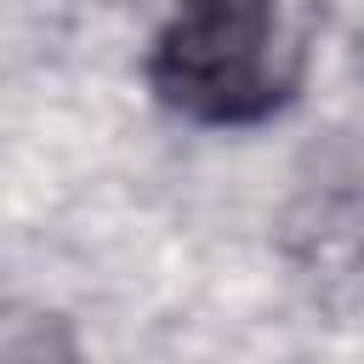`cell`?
<instances>
[{
  "instance_id": "6da1fadb",
  "label": "cell",
  "mask_w": 364,
  "mask_h": 364,
  "mask_svg": "<svg viewBox=\"0 0 364 364\" xmlns=\"http://www.w3.org/2000/svg\"><path fill=\"white\" fill-rule=\"evenodd\" d=\"M279 0H182L148 51L154 97L199 125H245L279 91Z\"/></svg>"
}]
</instances>
